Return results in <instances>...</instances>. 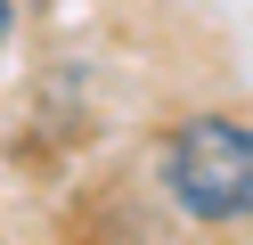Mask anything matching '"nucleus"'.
Here are the masks:
<instances>
[{
  "mask_svg": "<svg viewBox=\"0 0 253 245\" xmlns=\"http://www.w3.org/2000/svg\"><path fill=\"white\" fill-rule=\"evenodd\" d=\"M155 188L196 229H245L253 221V123L220 114V106H196L180 123H164V139H155Z\"/></svg>",
  "mask_w": 253,
  "mask_h": 245,
  "instance_id": "f257e3e1",
  "label": "nucleus"
},
{
  "mask_svg": "<svg viewBox=\"0 0 253 245\" xmlns=\"http://www.w3.org/2000/svg\"><path fill=\"white\" fill-rule=\"evenodd\" d=\"M8 41H17V0H0V57H8Z\"/></svg>",
  "mask_w": 253,
  "mask_h": 245,
  "instance_id": "f03ea898",
  "label": "nucleus"
}]
</instances>
